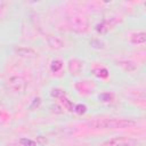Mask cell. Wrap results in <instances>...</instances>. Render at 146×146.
<instances>
[{
	"label": "cell",
	"instance_id": "3",
	"mask_svg": "<svg viewBox=\"0 0 146 146\" xmlns=\"http://www.w3.org/2000/svg\"><path fill=\"white\" fill-rule=\"evenodd\" d=\"M136 140L129 137H115L106 140L100 146H135Z\"/></svg>",
	"mask_w": 146,
	"mask_h": 146
},
{
	"label": "cell",
	"instance_id": "5",
	"mask_svg": "<svg viewBox=\"0 0 146 146\" xmlns=\"http://www.w3.org/2000/svg\"><path fill=\"white\" fill-rule=\"evenodd\" d=\"M58 99H60V102H62V104L64 105V107L67 110V111H72L73 110V106H72V103L65 97V95L64 96H62V97H59Z\"/></svg>",
	"mask_w": 146,
	"mask_h": 146
},
{
	"label": "cell",
	"instance_id": "8",
	"mask_svg": "<svg viewBox=\"0 0 146 146\" xmlns=\"http://www.w3.org/2000/svg\"><path fill=\"white\" fill-rule=\"evenodd\" d=\"M51 95H52L54 97H56V98H59V97L64 96V95H65V92H64L63 90H60V89H54V90H52V92H51Z\"/></svg>",
	"mask_w": 146,
	"mask_h": 146
},
{
	"label": "cell",
	"instance_id": "1",
	"mask_svg": "<svg viewBox=\"0 0 146 146\" xmlns=\"http://www.w3.org/2000/svg\"><path fill=\"white\" fill-rule=\"evenodd\" d=\"M136 122L129 119H97L90 122V125L95 129H122V128H130L135 125Z\"/></svg>",
	"mask_w": 146,
	"mask_h": 146
},
{
	"label": "cell",
	"instance_id": "11",
	"mask_svg": "<svg viewBox=\"0 0 146 146\" xmlns=\"http://www.w3.org/2000/svg\"><path fill=\"white\" fill-rule=\"evenodd\" d=\"M3 6H5V2H2V1H0V9H1V8L3 7Z\"/></svg>",
	"mask_w": 146,
	"mask_h": 146
},
{
	"label": "cell",
	"instance_id": "6",
	"mask_svg": "<svg viewBox=\"0 0 146 146\" xmlns=\"http://www.w3.org/2000/svg\"><path fill=\"white\" fill-rule=\"evenodd\" d=\"M62 66H63V63L60 60H54L51 63V71L52 72H57V71H59L62 68Z\"/></svg>",
	"mask_w": 146,
	"mask_h": 146
},
{
	"label": "cell",
	"instance_id": "10",
	"mask_svg": "<svg viewBox=\"0 0 146 146\" xmlns=\"http://www.w3.org/2000/svg\"><path fill=\"white\" fill-rule=\"evenodd\" d=\"M99 99H102V102H108L111 99V95L110 94H103L99 96Z\"/></svg>",
	"mask_w": 146,
	"mask_h": 146
},
{
	"label": "cell",
	"instance_id": "9",
	"mask_svg": "<svg viewBox=\"0 0 146 146\" xmlns=\"http://www.w3.org/2000/svg\"><path fill=\"white\" fill-rule=\"evenodd\" d=\"M86 111H87V107L84 105L79 104V105L75 106V112L79 113V114H83V113H86Z\"/></svg>",
	"mask_w": 146,
	"mask_h": 146
},
{
	"label": "cell",
	"instance_id": "2",
	"mask_svg": "<svg viewBox=\"0 0 146 146\" xmlns=\"http://www.w3.org/2000/svg\"><path fill=\"white\" fill-rule=\"evenodd\" d=\"M7 87L13 92H22L25 89V80L19 75L10 76L7 82Z\"/></svg>",
	"mask_w": 146,
	"mask_h": 146
},
{
	"label": "cell",
	"instance_id": "4",
	"mask_svg": "<svg viewBox=\"0 0 146 146\" xmlns=\"http://www.w3.org/2000/svg\"><path fill=\"white\" fill-rule=\"evenodd\" d=\"M145 40H146V38H145V33L144 32L135 33L131 36V42L135 43V44H143L145 42Z\"/></svg>",
	"mask_w": 146,
	"mask_h": 146
},
{
	"label": "cell",
	"instance_id": "7",
	"mask_svg": "<svg viewBox=\"0 0 146 146\" xmlns=\"http://www.w3.org/2000/svg\"><path fill=\"white\" fill-rule=\"evenodd\" d=\"M21 144H22L23 146H36V144H35V141H34V140L26 139V138L21 139Z\"/></svg>",
	"mask_w": 146,
	"mask_h": 146
}]
</instances>
